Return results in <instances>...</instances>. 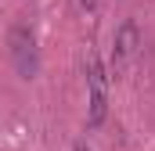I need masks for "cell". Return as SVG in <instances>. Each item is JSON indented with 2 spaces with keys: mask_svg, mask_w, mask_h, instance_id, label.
Here are the masks:
<instances>
[{
  "mask_svg": "<svg viewBox=\"0 0 155 151\" xmlns=\"http://www.w3.org/2000/svg\"><path fill=\"white\" fill-rule=\"evenodd\" d=\"M105 115H108V69L90 50L87 54V122L101 126Z\"/></svg>",
  "mask_w": 155,
  "mask_h": 151,
  "instance_id": "cell-1",
  "label": "cell"
},
{
  "mask_svg": "<svg viewBox=\"0 0 155 151\" xmlns=\"http://www.w3.org/2000/svg\"><path fill=\"white\" fill-rule=\"evenodd\" d=\"M7 47H11V61H15V69L22 79H33L40 69V58H36V36H33V29L29 25H15L11 33H7Z\"/></svg>",
  "mask_w": 155,
  "mask_h": 151,
  "instance_id": "cell-2",
  "label": "cell"
},
{
  "mask_svg": "<svg viewBox=\"0 0 155 151\" xmlns=\"http://www.w3.org/2000/svg\"><path fill=\"white\" fill-rule=\"evenodd\" d=\"M137 43H141V33H137V25L134 22H126L123 29L116 33V43H112V69H126V61L137 54Z\"/></svg>",
  "mask_w": 155,
  "mask_h": 151,
  "instance_id": "cell-3",
  "label": "cell"
},
{
  "mask_svg": "<svg viewBox=\"0 0 155 151\" xmlns=\"http://www.w3.org/2000/svg\"><path fill=\"white\" fill-rule=\"evenodd\" d=\"M79 7H83V11H94V7H97V0H79Z\"/></svg>",
  "mask_w": 155,
  "mask_h": 151,
  "instance_id": "cell-4",
  "label": "cell"
},
{
  "mask_svg": "<svg viewBox=\"0 0 155 151\" xmlns=\"http://www.w3.org/2000/svg\"><path fill=\"white\" fill-rule=\"evenodd\" d=\"M76 151H90V148H87V144H76Z\"/></svg>",
  "mask_w": 155,
  "mask_h": 151,
  "instance_id": "cell-5",
  "label": "cell"
}]
</instances>
